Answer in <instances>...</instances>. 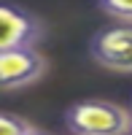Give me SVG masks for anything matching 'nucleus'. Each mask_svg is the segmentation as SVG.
Segmentation results:
<instances>
[{"instance_id":"1","label":"nucleus","mask_w":132,"mask_h":135,"mask_svg":"<svg viewBox=\"0 0 132 135\" xmlns=\"http://www.w3.org/2000/svg\"><path fill=\"white\" fill-rule=\"evenodd\" d=\"M65 124L73 135H127L132 111L108 100H81L68 108Z\"/></svg>"},{"instance_id":"2","label":"nucleus","mask_w":132,"mask_h":135,"mask_svg":"<svg viewBox=\"0 0 132 135\" xmlns=\"http://www.w3.org/2000/svg\"><path fill=\"white\" fill-rule=\"evenodd\" d=\"M92 60L116 73H132V25L116 22L111 27L97 30L89 41Z\"/></svg>"},{"instance_id":"3","label":"nucleus","mask_w":132,"mask_h":135,"mask_svg":"<svg viewBox=\"0 0 132 135\" xmlns=\"http://www.w3.org/2000/svg\"><path fill=\"white\" fill-rule=\"evenodd\" d=\"M46 57L35 46H16L0 51V89H24L46 73Z\"/></svg>"},{"instance_id":"4","label":"nucleus","mask_w":132,"mask_h":135,"mask_svg":"<svg viewBox=\"0 0 132 135\" xmlns=\"http://www.w3.org/2000/svg\"><path fill=\"white\" fill-rule=\"evenodd\" d=\"M43 35V22L35 14L11 3H0V51L16 46H38Z\"/></svg>"},{"instance_id":"5","label":"nucleus","mask_w":132,"mask_h":135,"mask_svg":"<svg viewBox=\"0 0 132 135\" xmlns=\"http://www.w3.org/2000/svg\"><path fill=\"white\" fill-rule=\"evenodd\" d=\"M100 11H105L108 16H113L116 22H127L132 25V0H97Z\"/></svg>"},{"instance_id":"6","label":"nucleus","mask_w":132,"mask_h":135,"mask_svg":"<svg viewBox=\"0 0 132 135\" xmlns=\"http://www.w3.org/2000/svg\"><path fill=\"white\" fill-rule=\"evenodd\" d=\"M30 130H32V124L27 119H22L16 114L0 111V135H27Z\"/></svg>"},{"instance_id":"7","label":"nucleus","mask_w":132,"mask_h":135,"mask_svg":"<svg viewBox=\"0 0 132 135\" xmlns=\"http://www.w3.org/2000/svg\"><path fill=\"white\" fill-rule=\"evenodd\" d=\"M27 135H51V132H43V130H35V127H32V130H30Z\"/></svg>"},{"instance_id":"8","label":"nucleus","mask_w":132,"mask_h":135,"mask_svg":"<svg viewBox=\"0 0 132 135\" xmlns=\"http://www.w3.org/2000/svg\"><path fill=\"white\" fill-rule=\"evenodd\" d=\"M127 135H132V127H129V132H127Z\"/></svg>"}]
</instances>
